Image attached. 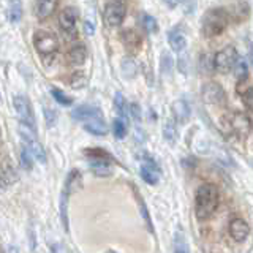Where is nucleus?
Wrapping results in <instances>:
<instances>
[{"instance_id":"obj_1","label":"nucleus","mask_w":253,"mask_h":253,"mask_svg":"<svg viewBox=\"0 0 253 253\" xmlns=\"http://www.w3.org/2000/svg\"><path fill=\"white\" fill-rule=\"evenodd\" d=\"M218 206V190L212 184H204L198 188L195 196V212L200 220L209 218Z\"/></svg>"},{"instance_id":"obj_2","label":"nucleus","mask_w":253,"mask_h":253,"mask_svg":"<svg viewBox=\"0 0 253 253\" xmlns=\"http://www.w3.org/2000/svg\"><path fill=\"white\" fill-rule=\"evenodd\" d=\"M229 14L225 8H212L203 18V34L206 37H217L228 27Z\"/></svg>"},{"instance_id":"obj_3","label":"nucleus","mask_w":253,"mask_h":253,"mask_svg":"<svg viewBox=\"0 0 253 253\" xmlns=\"http://www.w3.org/2000/svg\"><path fill=\"white\" fill-rule=\"evenodd\" d=\"M19 134H21V138L24 139V144H26L30 149V152L34 154L35 160H38L40 163H46V152H44V149L42 146V142H40L38 138H37L34 126L21 122L19 124Z\"/></svg>"},{"instance_id":"obj_4","label":"nucleus","mask_w":253,"mask_h":253,"mask_svg":"<svg viewBox=\"0 0 253 253\" xmlns=\"http://www.w3.org/2000/svg\"><path fill=\"white\" fill-rule=\"evenodd\" d=\"M34 44H35V49L42 54L43 57H52V55L59 51V46H60L57 37L43 30H40L35 34Z\"/></svg>"},{"instance_id":"obj_5","label":"nucleus","mask_w":253,"mask_h":253,"mask_svg":"<svg viewBox=\"0 0 253 253\" xmlns=\"http://www.w3.org/2000/svg\"><path fill=\"white\" fill-rule=\"evenodd\" d=\"M237 63V51L234 46H226L213 57V68L220 73L231 71Z\"/></svg>"},{"instance_id":"obj_6","label":"nucleus","mask_w":253,"mask_h":253,"mask_svg":"<svg viewBox=\"0 0 253 253\" xmlns=\"http://www.w3.org/2000/svg\"><path fill=\"white\" fill-rule=\"evenodd\" d=\"M225 122H226V126L229 128V131L234 133L236 136H239V138L249 136V133L252 131V122L245 114L236 113L231 117H228Z\"/></svg>"},{"instance_id":"obj_7","label":"nucleus","mask_w":253,"mask_h":253,"mask_svg":"<svg viewBox=\"0 0 253 253\" xmlns=\"http://www.w3.org/2000/svg\"><path fill=\"white\" fill-rule=\"evenodd\" d=\"M139 174L142 180L149 185H157L160 180V168L157 166L152 157H149L147 154L142 155V165L139 168Z\"/></svg>"},{"instance_id":"obj_8","label":"nucleus","mask_w":253,"mask_h":253,"mask_svg":"<svg viewBox=\"0 0 253 253\" xmlns=\"http://www.w3.org/2000/svg\"><path fill=\"white\" fill-rule=\"evenodd\" d=\"M103 16H105V22H106L108 27H119L125 19L124 3L119 2V0L108 3L105 6V13H103Z\"/></svg>"},{"instance_id":"obj_9","label":"nucleus","mask_w":253,"mask_h":253,"mask_svg":"<svg viewBox=\"0 0 253 253\" xmlns=\"http://www.w3.org/2000/svg\"><path fill=\"white\" fill-rule=\"evenodd\" d=\"M13 105H14L16 113H18V116L21 119V122L35 128V116H34V109H32L29 98L24 97V95H16L13 100Z\"/></svg>"},{"instance_id":"obj_10","label":"nucleus","mask_w":253,"mask_h":253,"mask_svg":"<svg viewBox=\"0 0 253 253\" xmlns=\"http://www.w3.org/2000/svg\"><path fill=\"white\" fill-rule=\"evenodd\" d=\"M76 22H78V10L73 6H67L63 8L59 14V24L62 30L65 32V34L73 38L76 37Z\"/></svg>"},{"instance_id":"obj_11","label":"nucleus","mask_w":253,"mask_h":253,"mask_svg":"<svg viewBox=\"0 0 253 253\" xmlns=\"http://www.w3.org/2000/svg\"><path fill=\"white\" fill-rule=\"evenodd\" d=\"M201 97L208 105H218L225 100V90L217 83H208L203 85Z\"/></svg>"},{"instance_id":"obj_12","label":"nucleus","mask_w":253,"mask_h":253,"mask_svg":"<svg viewBox=\"0 0 253 253\" xmlns=\"http://www.w3.org/2000/svg\"><path fill=\"white\" fill-rule=\"evenodd\" d=\"M229 234L236 242H244L250 234V226L244 218H233L229 223Z\"/></svg>"},{"instance_id":"obj_13","label":"nucleus","mask_w":253,"mask_h":253,"mask_svg":"<svg viewBox=\"0 0 253 253\" xmlns=\"http://www.w3.org/2000/svg\"><path fill=\"white\" fill-rule=\"evenodd\" d=\"M101 109L93 105H81L71 111V117L75 121H90L95 117H101Z\"/></svg>"},{"instance_id":"obj_14","label":"nucleus","mask_w":253,"mask_h":253,"mask_svg":"<svg viewBox=\"0 0 253 253\" xmlns=\"http://www.w3.org/2000/svg\"><path fill=\"white\" fill-rule=\"evenodd\" d=\"M59 0H35V13L38 19H46L57 10Z\"/></svg>"},{"instance_id":"obj_15","label":"nucleus","mask_w":253,"mask_h":253,"mask_svg":"<svg viewBox=\"0 0 253 253\" xmlns=\"http://www.w3.org/2000/svg\"><path fill=\"white\" fill-rule=\"evenodd\" d=\"M168 42L172 51L180 52V51H184L187 46V37L180 29H172L168 34Z\"/></svg>"},{"instance_id":"obj_16","label":"nucleus","mask_w":253,"mask_h":253,"mask_svg":"<svg viewBox=\"0 0 253 253\" xmlns=\"http://www.w3.org/2000/svg\"><path fill=\"white\" fill-rule=\"evenodd\" d=\"M122 43L126 51L131 54H136L141 47V37L134 30H126L122 34Z\"/></svg>"},{"instance_id":"obj_17","label":"nucleus","mask_w":253,"mask_h":253,"mask_svg":"<svg viewBox=\"0 0 253 253\" xmlns=\"http://www.w3.org/2000/svg\"><path fill=\"white\" fill-rule=\"evenodd\" d=\"M18 180V174H16L13 165L10 163L8 158L3 160V165H2V190H5L6 187L13 185L14 182Z\"/></svg>"},{"instance_id":"obj_18","label":"nucleus","mask_w":253,"mask_h":253,"mask_svg":"<svg viewBox=\"0 0 253 253\" xmlns=\"http://www.w3.org/2000/svg\"><path fill=\"white\" fill-rule=\"evenodd\" d=\"M85 131H89L95 136H105L108 133V125L101 121V117H95V119H90V121L85 122Z\"/></svg>"},{"instance_id":"obj_19","label":"nucleus","mask_w":253,"mask_h":253,"mask_svg":"<svg viewBox=\"0 0 253 253\" xmlns=\"http://www.w3.org/2000/svg\"><path fill=\"white\" fill-rule=\"evenodd\" d=\"M87 59V49L84 44H76L68 51V62L71 65H83Z\"/></svg>"},{"instance_id":"obj_20","label":"nucleus","mask_w":253,"mask_h":253,"mask_svg":"<svg viewBox=\"0 0 253 253\" xmlns=\"http://www.w3.org/2000/svg\"><path fill=\"white\" fill-rule=\"evenodd\" d=\"M172 113H174V116H176V119L179 122L184 124L190 119V106L184 100H176L172 103Z\"/></svg>"},{"instance_id":"obj_21","label":"nucleus","mask_w":253,"mask_h":253,"mask_svg":"<svg viewBox=\"0 0 253 253\" xmlns=\"http://www.w3.org/2000/svg\"><path fill=\"white\" fill-rule=\"evenodd\" d=\"M90 168L97 176H109V174L113 172L111 160H106V158H93Z\"/></svg>"},{"instance_id":"obj_22","label":"nucleus","mask_w":253,"mask_h":253,"mask_svg":"<svg viewBox=\"0 0 253 253\" xmlns=\"http://www.w3.org/2000/svg\"><path fill=\"white\" fill-rule=\"evenodd\" d=\"M78 188H81V172H79L78 169H73V171H70L68 177H67L65 192L73 193Z\"/></svg>"},{"instance_id":"obj_23","label":"nucleus","mask_w":253,"mask_h":253,"mask_svg":"<svg viewBox=\"0 0 253 253\" xmlns=\"http://www.w3.org/2000/svg\"><path fill=\"white\" fill-rule=\"evenodd\" d=\"M8 18L11 22H19L22 18L21 0H8Z\"/></svg>"},{"instance_id":"obj_24","label":"nucleus","mask_w":253,"mask_h":253,"mask_svg":"<svg viewBox=\"0 0 253 253\" xmlns=\"http://www.w3.org/2000/svg\"><path fill=\"white\" fill-rule=\"evenodd\" d=\"M163 136L165 139L169 142V144H174V141L177 139V130H176V124L172 121H168L165 124V128H163Z\"/></svg>"},{"instance_id":"obj_25","label":"nucleus","mask_w":253,"mask_h":253,"mask_svg":"<svg viewBox=\"0 0 253 253\" xmlns=\"http://www.w3.org/2000/svg\"><path fill=\"white\" fill-rule=\"evenodd\" d=\"M174 252H177V253L190 252V247L187 245V241H185V236H184V233L180 231V229L176 233V237H174Z\"/></svg>"},{"instance_id":"obj_26","label":"nucleus","mask_w":253,"mask_h":253,"mask_svg":"<svg viewBox=\"0 0 253 253\" xmlns=\"http://www.w3.org/2000/svg\"><path fill=\"white\" fill-rule=\"evenodd\" d=\"M114 106L117 109V114L121 116L122 119H128V108H126V101L124 98L122 93H116V98H114Z\"/></svg>"},{"instance_id":"obj_27","label":"nucleus","mask_w":253,"mask_h":253,"mask_svg":"<svg viewBox=\"0 0 253 253\" xmlns=\"http://www.w3.org/2000/svg\"><path fill=\"white\" fill-rule=\"evenodd\" d=\"M68 196H70V193L63 190V193H62V203H60V217H62V223H63V228H65V231H68V212H67Z\"/></svg>"},{"instance_id":"obj_28","label":"nucleus","mask_w":253,"mask_h":253,"mask_svg":"<svg viewBox=\"0 0 253 253\" xmlns=\"http://www.w3.org/2000/svg\"><path fill=\"white\" fill-rule=\"evenodd\" d=\"M113 131H114V136L117 139H122L125 138V134H126V124H125V119H122L121 116H119L114 124H113Z\"/></svg>"},{"instance_id":"obj_29","label":"nucleus","mask_w":253,"mask_h":253,"mask_svg":"<svg viewBox=\"0 0 253 253\" xmlns=\"http://www.w3.org/2000/svg\"><path fill=\"white\" fill-rule=\"evenodd\" d=\"M141 24L149 34H155V32L158 30V24H157L155 18H152L150 14H146V13L141 14Z\"/></svg>"},{"instance_id":"obj_30","label":"nucleus","mask_w":253,"mask_h":253,"mask_svg":"<svg viewBox=\"0 0 253 253\" xmlns=\"http://www.w3.org/2000/svg\"><path fill=\"white\" fill-rule=\"evenodd\" d=\"M136 71H138V67H136V63L133 62V59L126 57V59L122 60V73H124V76L133 78L134 75H136Z\"/></svg>"},{"instance_id":"obj_31","label":"nucleus","mask_w":253,"mask_h":253,"mask_svg":"<svg viewBox=\"0 0 253 253\" xmlns=\"http://www.w3.org/2000/svg\"><path fill=\"white\" fill-rule=\"evenodd\" d=\"M32 157H34V154L30 152V149L27 146L22 147V150H21V165H22L24 169H27V171L32 169V165H34V162H32Z\"/></svg>"},{"instance_id":"obj_32","label":"nucleus","mask_w":253,"mask_h":253,"mask_svg":"<svg viewBox=\"0 0 253 253\" xmlns=\"http://www.w3.org/2000/svg\"><path fill=\"white\" fill-rule=\"evenodd\" d=\"M234 76H236L237 81H244V79L249 76L247 63H245V62H237L236 67H234Z\"/></svg>"},{"instance_id":"obj_33","label":"nucleus","mask_w":253,"mask_h":253,"mask_svg":"<svg viewBox=\"0 0 253 253\" xmlns=\"http://www.w3.org/2000/svg\"><path fill=\"white\" fill-rule=\"evenodd\" d=\"M71 87H75V89H81V87H85L87 84V78L83 71H78L73 76H71V81H70Z\"/></svg>"},{"instance_id":"obj_34","label":"nucleus","mask_w":253,"mask_h":253,"mask_svg":"<svg viewBox=\"0 0 253 253\" xmlns=\"http://www.w3.org/2000/svg\"><path fill=\"white\" fill-rule=\"evenodd\" d=\"M51 92H52V97L55 98V101L60 103V105H63V106H70L71 103H73V100H71L68 95H65L59 89H51Z\"/></svg>"},{"instance_id":"obj_35","label":"nucleus","mask_w":253,"mask_h":253,"mask_svg":"<svg viewBox=\"0 0 253 253\" xmlns=\"http://www.w3.org/2000/svg\"><path fill=\"white\" fill-rule=\"evenodd\" d=\"M172 70V59L168 51H163L162 54V71L166 75H169Z\"/></svg>"},{"instance_id":"obj_36","label":"nucleus","mask_w":253,"mask_h":253,"mask_svg":"<svg viewBox=\"0 0 253 253\" xmlns=\"http://www.w3.org/2000/svg\"><path fill=\"white\" fill-rule=\"evenodd\" d=\"M44 119H46V125L47 126H54L55 122H57V116H55V111L49 109L47 106H44Z\"/></svg>"},{"instance_id":"obj_37","label":"nucleus","mask_w":253,"mask_h":253,"mask_svg":"<svg viewBox=\"0 0 253 253\" xmlns=\"http://www.w3.org/2000/svg\"><path fill=\"white\" fill-rule=\"evenodd\" d=\"M242 101L250 111H253V87H250V89H247L242 93Z\"/></svg>"},{"instance_id":"obj_38","label":"nucleus","mask_w":253,"mask_h":253,"mask_svg":"<svg viewBox=\"0 0 253 253\" xmlns=\"http://www.w3.org/2000/svg\"><path fill=\"white\" fill-rule=\"evenodd\" d=\"M139 208H141V213H142V218H144V221H146V225H147V228H149V231H152L154 233V225L150 223V218H149V212H147V209H146V206H144V203H142V200H139Z\"/></svg>"},{"instance_id":"obj_39","label":"nucleus","mask_w":253,"mask_h":253,"mask_svg":"<svg viewBox=\"0 0 253 253\" xmlns=\"http://www.w3.org/2000/svg\"><path fill=\"white\" fill-rule=\"evenodd\" d=\"M130 114L134 119V122H141V108L136 105V103H131L130 105Z\"/></svg>"},{"instance_id":"obj_40","label":"nucleus","mask_w":253,"mask_h":253,"mask_svg":"<svg viewBox=\"0 0 253 253\" xmlns=\"http://www.w3.org/2000/svg\"><path fill=\"white\" fill-rule=\"evenodd\" d=\"M84 27H85V34H89V35H93V32H95V29H93V22H89V21H85Z\"/></svg>"},{"instance_id":"obj_41","label":"nucleus","mask_w":253,"mask_h":253,"mask_svg":"<svg viewBox=\"0 0 253 253\" xmlns=\"http://www.w3.org/2000/svg\"><path fill=\"white\" fill-rule=\"evenodd\" d=\"M166 2V5H169L171 8H174V6H177V5H180L184 0H165Z\"/></svg>"},{"instance_id":"obj_42","label":"nucleus","mask_w":253,"mask_h":253,"mask_svg":"<svg viewBox=\"0 0 253 253\" xmlns=\"http://www.w3.org/2000/svg\"><path fill=\"white\" fill-rule=\"evenodd\" d=\"M51 250H52V252H57V250H60V252H67V249H65V247H57V245H52Z\"/></svg>"},{"instance_id":"obj_43","label":"nucleus","mask_w":253,"mask_h":253,"mask_svg":"<svg viewBox=\"0 0 253 253\" xmlns=\"http://www.w3.org/2000/svg\"><path fill=\"white\" fill-rule=\"evenodd\" d=\"M119 2H124V0H119Z\"/></svg>"},{"instance_id":"obj_44","label":"nucleus","mask_w":253,"mask_h":253,"mask_svg":"<svg viewBox=\"0 0 253 253\" xmlns=\"http://www.w3.org/2000/svg\"><path fill=\"white\" fill-rule=\"evenodd\" d=\"M252 165H253V162H252Z\"/></svg>"}]
</instances>
